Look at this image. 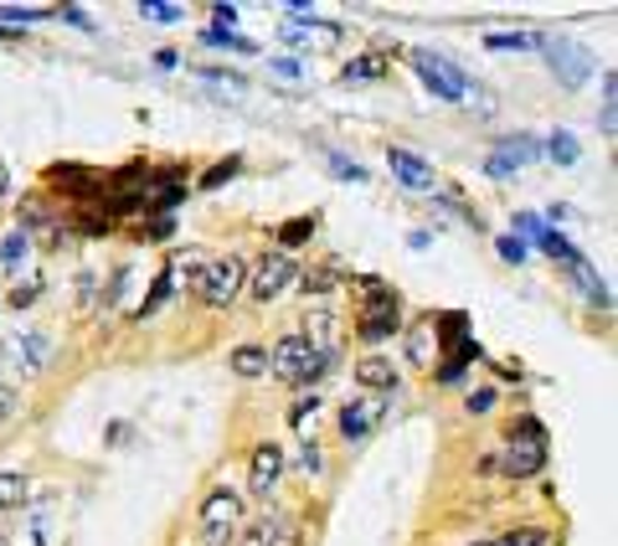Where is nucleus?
<instances>
[{"label": "nucleus", "instance_id": "nucleus-1", "mask_svg": "<svg viewBox=\"0 0 618 546\" xmlns=\"http://www.w3.org/2000/svg\"><path fill=\"white\" fill-rule=\"evenodd\" d=\"M325 366H330V356H315L300 335H284V341L268 345V376H279L289 387H315Z\"/></svg>", "mask_w": 618, "mask_h": 546}, {"label": "nucleus", "instance_id": "nucleus-2", "mask_svg": "<svg viewBox=\"0 0 618 546\" xmlns=\"http://www.w3.org/2000/svg\"><path fill=\"white\" fill-rule=\"evenodd\" d=\"M495 464H505L510 479L541 475V469H547V433H541V423H536V418H520V423L510 428V444H505V454Z\"/></svg>", "mask_w": 618, "mask_h": 546}, {"label": "nucleus", "instance_id": "nucleus-3", "mask_svg": "<svg viewBox=\"0 0 618 546\" xmlns=\"http://www.w3.org/2000/svg\"><path fill=\"white\" fill-rule=\"evenodd\" d=\"M300 278V263H294V253H284V248H273V253L252 258L248 263V278H243V289L258 299V305H273L279 294L289 289Z\"/></svg>", "mask_w": 618, "mask_h": 546}, {"label": "nucleus", "instance_id": "nucleus-4", "mask_svg": "<svg viewBox=\"0 0 618 546\" xmlns=\"http://www.w3.org/2000/svg\"><path fill=\"white\" fill-rule=\"evenodd\" d=\"M243 278H248V258H237V253H222L206 263V273H201V284H196V299L206 309H227L243 294Z\"/></svg>", "mask_w": 618, "mask_h": 546}, {"label": "nucleus", "instance_id": "nucleus-5", "mask_svg": "<svg viewBox=\"0 0 618 546\" xmlns=\"http://www.w3.org/2000/svg\"><path fill=\"white\" fill-rule=\"evenodd\" d=\"M243 526V496L237 490H212L201 500V546H233Z\"/></svg>", "mask_w": 618, "mask_h": 546}, {"label": "nucleus", "instance_id": "nucleus-6", "mask_svg": "<svg viewBox=\"0 0 618 546\" xmlns=\"http://www.w3.org/2000/svg\"><path fill=\"white\" fill-rule=\"evenodd\" d=\"M397 330H402V299L392 289H377L367 305H361V315H356V335L367 345H382V341H392Z\"/></svg>", "mask_w": 618, "mask_h": 546}, {"label": "nucleus", "instance_id": "nucleus-7", "mask_svg": "<svg viewBox=\"0 0 618 546\" xmlns=\"http://www.w3.org/2000/svg\"><path fill=\"white\" fill-rule=\"evenodd\" d=\"M315 356H330L335 361V345H340V315H335V305H325V299H310L300 315V330H294Z\"/></svg>", "mask_w": 618, "mask_h": 546}, {"label": "nucleus", "instance_id": "nucleus-8", "mask_svg": "<svg viewBox=\"0 0 618 546\" xmlns=\"http://www.w3.org/2000/svg\"><path fill=\"white\" fill-rule=\"evenodd\" d=\"M386 402L392 397H351L346 408H340V439L346 444H361V439H371L377 428H382V418H386Z\"/></svg>", "mask_w": 618, "mask_h": 546}, {"label": "nucleus", "instance_id": "nucleus-9", "mask_svg": "<svg viewBox=\"0 0 618 546\" xmlns=\"http://www.w3.org/2000/svg\"><path fill=\"white\" fill-rule=\"evenodd\" d=\"M413 68H418V78L428 88H434L438 99H449V103H459L469 93V78L459 68H453L449 57H434V52H418V57H413Z\"/></svg>", "mask_w": 618, "mask_h": 546}, {"label": "nucleus", "instance_id": "nucleus-10", "mask_svg": "<svg viewBox=\"0 0 618 546\" xmlns=\"http://www.w3.org/2000/svg\"><path fill=\"white\" fill-rule=\"evenodd\" d=\"M47 361H52L47 335H21V341H0V366H5V372L32 376V372H42Z\"/></svg>", "mask_w": 618, "mask_h": 546}, {"label": "nucleus", "instance_id": "nucleus-11", "mask_svg": "<svg viewBox=\"0 0 618 546\" xmlns=\"http://www.w3.org/2000/svg\"><path fill=\"white\" fill-rule=\"evenodd\" d=\"M397 382H402L397 361L382 356V351H371V356L356 361V387H367V397H392L397 393Z\"/></svg>", "mask_w": 618, "mask_h": 546}, {"label": "nucleus", "instance_id": "nucleus-12", "mask_svg": "<svg viewBox=\"0 0 618 546\" xmlns=\"http://www.w3.org/2000/svg\"><path fill=\"white\" fill-rule=\"evenodd\" d=\"M248 479H252V496L268 500L279 490V479H284V448L279 444H258L248 459Z\"/></svg>", "mask_w": 618, "mask_h": 546}, {"label": "nucleus", "instance_id": "nucleus-13", "mask_svg": "<svg viewBox=\"0 0 618 546\" xmlns=\"http://www.w3.org/2000/svg\"><path fill=\"white\" fill-rule=\"evenodd\" d=\"M386 166H392V175H397L407 191H434V181H438L434 166L413 150H386Z\"/></svg>", "mask_w": 618, "mask_h": 546}, {"label": "nucleus", "instance_id": "nucleus-14", "mask_svg": "<svg viewBox=\"0 0 618 546\" xmlns=\"http://www.w3.org/2000/svg\"><path fill=\"white\" fill-rule=\"evenodd\" d=\"M536 145L526 135H516V139H501V145H495V155H490V175H510L516 171V166H526V160H536Z\"/></svg>", "mask_w": 618, "mask_h": 546}, {"label": "nucleus", "instance_id": "nucleus-15", "mask_svg": "<svg viewBox=\"0 0 618 546\" xmlns=\"http://www.w3.org/2000/svg\"><path fill=\"white\" fill-rule=\"evenodd\" d=\"M243 382H252V376H268V345L263 341H243L233 351V361H227Z\"/></svg>", "mask_w": 618, "mask_h": 546}, {"label": "nucleus", "instance_id": "nucleus-16", "mask_svg": "<svg viewBox=\"0 0 618 546\" xmlns=\"http://www.w3.org/2000/svg\"><path fill=\"white\" fill-rule=\"evenodd\" d=\"M340 278H346V269H340V263H319V269H310L300 278V289H304V299H325V294L340 289Z\"/></svg>", "mask_w": 618, "mask_h": 546}, {"label": "nucleus", "instance_id": "nucleus-17", "mask_svg": "<svg viewBox=\"0 0 618 546\" xmlns=\"http://www.w3.org/2000/svg\"><path fill=\"white\" fill-rule=\"evenodd\" d=\"M206 263H212V258L201 253V248H186V253H176V263H170V284H176V278H181L186 289H196L201 284V273H206Z\"/></svg>", "mask_w": 618, "mask_h": 546}, {"label": "nucleus", "instance_id": "nucleus-18", "mask_svg": "<svg viewBox=\"0 0 618 546\" xmlns=\"http://www.w3.org/2000/svg\"><path fill=\"white\" fill-rule=\"evenodd\" d=\"M552 68L562 72V83H583L587 78V52H577V47H552Z\"/></svg>", "mask_w": 618, "mask_h": 546}, {"label": "nucleus", "instance_id": "nucleus-19", "mask_svg": "<svg viewBox=\"0 0 618 546\" xmlns=\"http://www.w3.org/2000/svg\"><path fill=\"white\" fill-rule=\"evenodd\" d=\"M26 496H32V479L21 469H0V511H16Z\"/></svg>", "mask_w": 618, "mask_h": 546}, {"label": "nucleus", "instance_id": "nucleus-20", "mask_svg": "<svg viewBox=\"0 0 618 546\" xmlns=\"http://www.w3.org/2000/svg\"><path fill=\"white\" fill-rule=\"evenodd\" d=\"M263 546H300V526L284 515H268L263 521Z\"/></svg>", "mask_w": 618, "mask_h": 546}, {"label": "nucleus", "instance_id": "nucleus-21", "mask_svg": "<svg viewBox=\"0 0 618 546\" xmlns=\"http://www.w3.org/2000/svg\"><path fill=\"white\" fill-rule=\"evenodd\" d=\"M26 248H32V242H26V232H11V238L0 242V263H5L11 273L26 269Z\"/></svg>", "mask_w": 618, "mask_h": 546}, {"label": "nucleus", "instance_id": "nucleus-22", "mask_svg": "<svg viewBox=\"0 0 618 546\" xmlns=\"http://www.w3.org/2000/svg\"><path fill=\"white\" fill-rule=\"evenodd\" d=\"M382 57H361V62H346V72H340V78H346V83H361V78H382Z\"/></svg>", "mask_w": 618, "mask_h": 546}, {"label": "nucleus", "instance_id": "nucleus-23", "mask_svg": "<svg viewBox=\"0 0 618 546\" xmlns=\"http://www.w3.org/2000/svg\"><path fill=\"white\" fill-rule=\"evenodd\" d=\"M541 36H526V32H495V36H485V47H495V52H510V47H536Z\"/></svg>", "mask_w": 618, "mask_h": 546}, {"label": "nucleus", "instance_id": "nucleus-24", "mask_svg": "<svg viewBox=\"0 0 618 546\" xmlns=\"http://www.w3.org/2000/svg\"><path fill=\"white\" fill-rule=\"evenodd\" d=\"M139 16H150V21H181L186 11H181V5H166V0H145V5H139Z\"/></svg>", "mask_w": 618, "mask_h": 546}, {"label": "nucleus", "instance_id": "nucleus-25", "mask_svg": "<svg viewBox=\"0 0 618 546\" xmlns=\"http://www.w3.org/2000/svg\"><path fill=\"white\" fill-rule=\"evenodd\" d=\"M547 155H552V160H562V166H572V160H577V139H572V135H552Z\"/></svg>", "mask_w": 618, "mask_h": 546}, {"label": "nucleus", "instance_id": "nucleus-26", "mask_svg": "<svg viewBox=\"0 0 618 546\" xmlns=\"http://www.w3.org/2000/svg\"><path fill=\"white\" fill-rule=\"evenodd\" d=\"M428 330H434V320L413 325V345H407V356H413V361H428Z\"/></svg>", "mask_w": 618, "mask_h": 546}, {"label": "nucleus", "instance_id": "nucleus-27", "mask_svg": "<svg viewBox=\"0 0 618 546\" xmlns=\"http://www.w3.org/2000/svg\"><path fill=\"white\" fill-rule=\"evenodd\" d=\"M330 171L340 175V181H367V171H361V166H351L346 155H330Z\"/></svg>", "mask_w": 618, "mask_h": 546}, {"label": "nucleus", "instance_id": "nucleus-28", "mask_svg": "<svg viewBox=\"0 0 618 546\" xmlns=\"http://www.w3.org/2000/svg\"><path fill=\"white\" fill-rule=\"evenodd\" d=\"M495 546H547V531H516V536H505Z\"/></svg>", "mask_w": 618, "mask_h": 546}, {"label": "nucleus", "instance_id": "nucleus-29", "mask_svg": "<svg viewBox=\"0 0 618 546\" xmlns=\"http://www.w3.org/2000/svg\"><path fill=\"white\" fill-rule=\"evenodd\" d=\"M495 248H501L505 263H526V242H520V238H501Z\"/></svg>", "mask_w": 618, "mask_h": 546}, {"label": "nucleus", "instance_id": "nucleus-30", "mask_svg": "<svg viewBox=\"0 0 618 546\" xmlns=\"http://www.w3.org/2000/svg\"><path fill=\"white\" fill-rule=\"evenodd\" d=\"M47 16V11H36V5H0V21H36Z\"/></svg>", "mask_w": 618, "mask_h": 546}, {"label": "nucleus", "instance_id": "nucleus-31", "mask_svg": "<svg viewBox=\"0 0 618 546\" xmlns=\"http://www.w3.org/2000/svg\"><path fill=\"white\" fill-rule=\"evenodd\" d=\"M16 412V387H5V366H0V418Z\"/></svg>", "mask_w": 618, "mask_h": 546}, {"label": "nucleus", "instance_id": "nucleus-32", "mask_svg": "<svg viewBox=\"0 0 618 546\" xmlns=\"http://www.w3.org/2000/svg\"><path fill=\"white\" fill-rule=\"evenodd\" d=\"M233 546H263V521H258V526H248V531H237Z\"/></svg>", "mask_w": 618, "mask_h": 546}, {"label": "nucleus", "instance_id": "nucleus-33", "mask_svg": "<svg viewBox=\"0 0 618 546\" xmlns=\"http://www.w3.org/2000/svg\"><path fill=\"white\" fill-rule=\"evenodd\" d=\"M490 408H495V393H490V387L485 393H469V412H490Z\"/></svg>", "mask_w": 618, "mask_h": 546}, {"label": "nucleus", "instance_id": "nucleus-34", "mask_svg": "<svg viewBox=\"0 0 618 546\" xmlns=\"http://www.w3.org/2000/svg\"><path fill=\"white\" fill-rule=\"evenodd\" d=\"M300 469H304V475H319V448H315V444H304V454H300Z\"/></svg>", "mask_w": 618, "mask_h": 546}, {"label": "nucleus", "instance_id": "nucleus-35", "mask_svg": "<svg viewBox=\"0 0 618 546\" xmlns=\"http://www.w3.org/2000/svg\"><path fill=\"white\" fill-rule=\"evenodd\" d=\"M310 232H315V217H300V223L289 227L284 238H289V242H300V238H310Z\"/></svg>", "mask_w": 618, "mask_h": 546}, {"label": "nucleus", "instance_id": "nucleus-36", "mask_svg": "<svg viewBox=\"0 0 618 546\" xmlns=\"http://www.w3.org/2000/svg\"><path fill=\"white\" fill-rule=\"evenodd\" d=\"M227 175H237V160H227V166H217V171L206 175V181H201V186H222V181H227Z\"/></svg>", "mask_w": 618, "mask_h": 546}, {"label": "nucleus", "instance_id": "nucleus-37", "mask_svg": "<svg viewBox=\"0 0 618 546\" xmlns=\"http://www.w3.org/2000/svg\"><path fill=\"white\" fill-rule=\"evenodd\" d=\"M273 68L284 72V78H300V62H294V57H279V62H273Z\"/></svg>", "mask_w": 618, "mask_h": 546}, {"label": "nucleus", "instance_id": "nucleus-38", "mask_svg": "<svg viewBox=\"0 0 618 546\" xmlns=\"http://www.w3.org/2000/svg\"><path fill=\"white\" fill-rule=\"evenodd\" d=\"M474 546H495V542H474Z\"/></svg>", "mask_w": 618, "mask_h": 546}, {"label": "nucleus", "instance_id": "nucleus-39", "mask_svg": "<svg viewBox=\"0 0 618 546\" xmlns=\"http://www.w3.org/2000/svg\"><path fill=\"white\" fill-rule=\"evenodd\" d=\"M0 546H11V542H5V536H0Z\"/></svg>", "mask_w": 618, "mask_h": 546}]
</instances>
